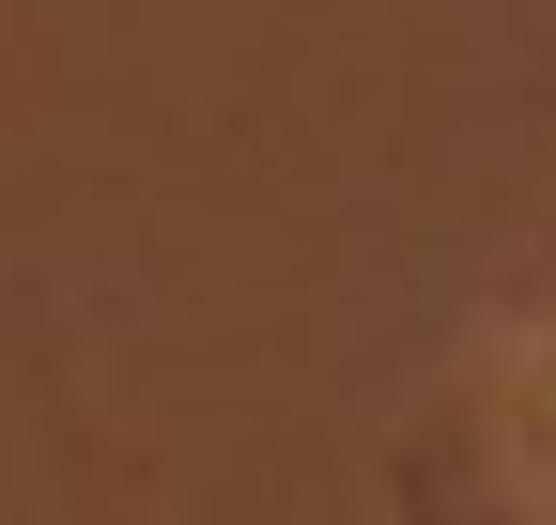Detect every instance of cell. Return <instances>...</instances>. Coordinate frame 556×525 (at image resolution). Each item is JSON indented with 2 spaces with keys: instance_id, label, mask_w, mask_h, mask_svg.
<instances>
[{
  "instance_id": "1",
  "label": "cell",
  "mask_w": 556,
  "mask_h": 525,
  "mask_svg": "<svg viewBox=\"0 0 556 525\" xmlns=\"http://www.w3.org/2000/svg\"><path fill=\"white\" fill-rule=\"evenodd\" d=\"M526 464H556V341L526 356Z\"/></svg>"
}]
</instances>
